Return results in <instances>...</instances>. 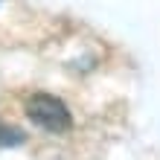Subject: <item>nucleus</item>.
<instances>
[{
	"label": "nucleus",
	"mask_w": 160,
	"mask_h": 160,
	"mask_svg": "<svg viewBox=\"0 0 160 160\" xmlns=\"http://www.w3.org/2000/svg\"><path fill=\"white\" fill-rule=\"evenodd\" d=\"M26 117L32 119V125H38L50 134H64V131L73 128V117L67 105L58 96H50V93H35V96L26 99Z\"/></svg>",
	"instance_id": "1"
},
{
	"label": "nucleus",
	"mask_w": 160,
	"mask_h": 160,
	"mask_svg": "<svg viewBox=\"0 0 160 160\" xmlns=\"http://www.w3.org/2000/svg\"><path fill=\"white\" fill-rule=\"evenodd\" d=\"M23 143H26V131L15 122L0 119V148H18Z\"/></svg>",
	"instance_id": "2"
}]
</instances>
